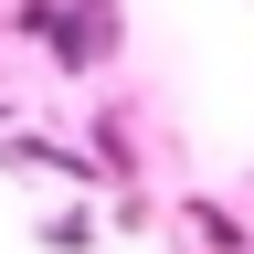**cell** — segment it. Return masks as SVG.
<instances>
[{
    "mask_svg": "<svg viewBox=\"0 0 254 254\" xmlns=\"http://www.w3.org/2000/svg\"><path fill=\"white\" fill-rule=\"evenodd\" d=\"M0 117H11V106H0Z\"/></svg>",
    "mask_w": 254,
    "mask_h": 254,
    "instance_id": "cell-5",
    "label": "cell"
},
{
    "mask_svg": "<svg viewBox=\"0 0 254 254\" xmlns=\"http://www.w3.org/2000/svg\"><path fill=\"white\" fill-rule=\"evenodd\" d=\"M43 53H53V74H106V64L127 53V11L117 0H53Z\"/></svg>",
    "mask_w": 254,
    "mask_h": 254,
    "instance_id": "cell-1",
    "label": "cell"
},
{
    "mask_svg": "<svg viewBox=\"0 0 254 254\" xmlns=\"http://www.w3.org/2000/svg\"><path fill=\"white\" fill-rule=\"evenodd\" d=\"M32 244H43V254H85V244H95V212H85V201H74V212H43Z\"/></svg>",
    "mask_w": 254,
    "mask_h": 254,
    "instance_id": "cell-4",
    "label": "cell"
},
{
    "mask_svg": "<svg viewBox=\"0 0 254 254\" xmlns=\"http://www.w3.org/2000/svg\"><path fill=\"white\" fill-rule=\"evenodd\" d=\"M127 117H138V106H95V170H106V180H127V170H138V127H127Z\"/></svg>",
    "mask_w": 254,
    "mask_h": 254,
    "instance_id": "cell-3",
    "label": "cell"
},
{
    "mask_svg": "<svg viewBox=\"0 0 254 254\" xmlns=\"http://www.w3.org/2000/svg\"><path fill=\"white\" fill-rule=\"evenodd\" d=\"M180 222H190L212 254H254V222H244L233 201H212V190H190V201H180Z\"/></svg>",
    "mask_w": 254,
    "mask_h": 254,
    "instance_id": "cell-2",
    "label": "cell"
}]
</instances>
